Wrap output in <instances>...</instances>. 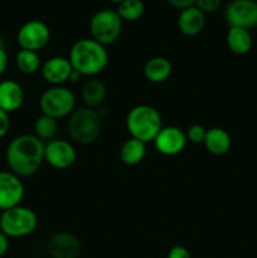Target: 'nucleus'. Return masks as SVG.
Returning a JSON list of instances; mask_svg holds the SVG:
<instances>
[{
	"instance_id": "f257e3e1",
	"label": "nucleus",
	"mask_w": 257,
	"mask_h": 258,
	"mask_svg": "<svg viewBox=\"0 0 257 258\" xmlns=\"http://www.w3.org/2000/svg\"><path fill=\"white\" fill-rule=\"evenodd\" d=\"M44 143L34 134H24L13 139L5 151L10 171L19 178L32 176L44 161Z\"/></svg>"
},
{
	"instance_id": "f03ea898",
	"label": "nucleus",
	"mask_w": 257,
	"mask_h": 258,
	"mask_svg": "<svg viewBox=\"0 0 257 258\" xmlns=\"http://www.w3.org/2000/svg\"><path fill=\"white\" fill-rule=\"evenodd\" d=\"M68 59L73 70L82 76L93 77L106 68L108 53L105 45L100 44L92 38H83L72 45Z\"/></svg>"
},
{
	"instance_id": "7ed1b4c3",
	"label": "nucleus",
	"mask_w": 257,
	"mask_h": 258,
	"mask_svg": "<svg viewBox=\"0 0 257 258\" xmlns=\"http://www.w3.org/2000/svg\"><path fill=\"white\" fill-rule=\"evenodd\" d=\"M126 128L131 138L145 144L151 143L163 128L161 115L153 106L138 105L128 111Z\"/></svg>"
},
{
	"instance_id": "20e7f679",
	"label": "nucleus",
	"mask_w": 257,
	"mask_h": 258,
	"mask_svg": "<svg viewBox=\"0 0 257 258\" xmlns=\"http://www.w3.org/2000/svg\"><path fill=\"white\" fill-rule=\"evenodd\" d=\"M101 117L93 108H76L68 118V134L75 143L90 145L95 143L101 134Z\"/></svg>"
},
{
	"instance_id": "39448f33",
	"label": "nucleus",
	"mask_w": 257,
	"mask_h": 258,
	"mask_svg": "<svg viewBox=\"0 0 257 258\" xmlns=\"http://www.w3.org/2000/svg\"><path fill=\"white\" fill-rule=\"evenodd\" d=\"M38 217L33 209L17 206L3 211L0 231L9 238H23L37 229Z\"/></svg>"
},
{
	"instance_id": "423d86ee",
	"label": "nucleus",
	"mask_w": 257,
	"mask_h": 258,
	"mask_svg": "<svg viewBox=\"0 0 257 258\" xmlns=\"http://www.w3.org/2000/svg\"><path fill=\"white\" fill-rule=\"evenodd\" d=\"M39 107L42 115L55 120L67 117L76 110V96L63 86H52L40 96Z\"/></svg>"
},
{
	"instance_id": "0eeeda50",
	"label": "nucleus",
	"mask_w": 257,
	"mask_h": 258,
	"mask_svg": "<svg viewBox=\"0 0 257 258\" xmlns=\"http://www.w3.org/2000/svg\"><path fill=\"white\" fill-rule=\"evenodd\" d=\"M121 30H122V19L115 10H100L95 13L90 22L91 37L105 47L113 44L120 38Z\"/></svg>"
},
{
	"instance_id": "6e6552de",
	"label": "nucleus",
	"mask_w": 257,
	"mask_h": 258,
	"mask_svg": "<svg viewBox=\"0 0 257 258\" xmlns=\"http://www.w3.org/2000/svg\"><path fill=\"white\" fill-rule=\"evenodd\" d=\"M50 30L45 23L40 20H29L18 30L17 40L20 49L39 52L49 43Z\"/></svg>"
},
{
	"instance_id": "1a4fd4ad",
	"label": "nucleus",
	"mask_w": 257,
	"mask_h": 258,
	"mask_svg": "<svg viewBox=\"0 0 257 258\" xmlns=\"http://www.w3.org/2000/svg\"><path fill=\"white\" fill-rule=\"evenodd\" d=\"M229 27L251 29L257 27V2L256 0H232L224 13Z\"/></svg>"
},
{
	"instance_id": "9d476101",
	"label": "nucleus",
	"mask_w": 257,
	"mask_h": 258,
	"mask_svg": "<svg viewBox=\"0 0 257 258\" xmlns=\"http://www.w3.org/2000/svg\"><path fill=\"white\" fill-rule=\"evenodd\" d=\"M77 153L75 146L62 139H53L48 141L44 148V161L52 168L65 170L76 163Z\"/></svg>"
},
{
	"instance_id": "9b49d317",
	"label": "nucleus",
	"mask_w": 257,
	"mask_h": 258,
	"mask_svg": "<svg viewBox=\"0 0 257 258\" xmlns=\"http://www.w3.org/2000/svg\"><path fill=\"white\" fill-rule=\"evenodd\" d=\"M24 184L12 171H0V211L20 206L24 198Z\"/></svg>"
},
{
	"instance_id": "f8f14e48",
	"label": "nucleus",
	"mask_w": 257,
	"mask_h": 258,
	"mask_svg": "<svg viewBox=\"0 0 257 258\" xmlns=\"http://www.w3.org/2000/svg\"><path fill=\"white\" fill-rule=\"evenodd\" d=\"M185 133L176 126H166L154 139L155 149L165 156H175L180 154L186 146Z\"/></svg>"
},
{
	"instance_id": "ddd939ff",
	"label": "nucleus",
	"mask_w": 257,
	"mask_h": 258,
	"mask_svg": "<svg viewBox=\"0 0 257 258\" xmlns=\"http://www.w3.org/2000/svg\"><path fill=\"white\" fill-rule=\"evenodd\" d=\"M48 253L52 258H78L82 251L80 238L70 232L53 234L48 241Z\"/></svg>"
},
{
	"instance_id": "4468645a",
	"label": "nucleus",
	"mask_w": 257,
	"mask_h": 258,
	"mask_svg": "<svg viewBox=\"0 0 257 258\" xmlns=\"http://www.w3.org/2000/svg\"><path fill=\"white\" fill-rule=\"evenodd\" d=\"M40 71H42V77L45 82L52 86H60L62 83L70 81L73 67L68 58L57 55L44 62Z\"/></svg>"
},
{
	"instance_id": "2eb2a0df",
	"label": "nucleus",
	"mask_w": 257,
	"mask_h": 258,
	"mask_svg": "<svg viewBox=\"0 0 257 258\" xmlns=\"http://www.w3.org/2000/svg\"><path fill=\"white\" fill-rule=\"evenodd\" d=\"M25 93L22 86L13 80L0 82V108L7 113L15 112L24 103Z\"/></svg>"
},
{
	"instance_id": "dca6fc26",
	"label": "nucleus",
	"mask_w": 257,
	"mask_h": 258,
	"mask_svg": "<svg viewBox=\"0 0 257 258\" xmlns=\"http://www.w3.org/2000/svg\"><path fill=\"white\" fill-rule=\"evenodd\" d=\"M206 25V14L197 7L183 9L178 17V28L184 35L194 37L203 30Z\"/></svg>"
},
{
	"instance_id": "f3484780",
	"label": "nucleus",
	"mask_w": 257,
	"mask_h": 258,
	"mask_svg": "<svg viewBox=\"0 0 257 258\" xmlns=\"http://www.w3.org/2000/svg\"><path fill=\"white\" fill-rule=\"evenodd\" d=\"M173 66L165 57H153L144 66V76L149 82L163 83L171 76Z\"/></svg>"
},
{
	"instance_id": "a211bd4d",
	"label": "nucleus",
	"mask_w": 257,
	"mask_h": 258,
	"mask_svg": "<svg viewBox=\"0 0 257 258\" xmlns=\"http://www.w3.org/2000/svg\"><path fill=\"white\" fill-rule=\"evenodd\" d=\"M203 144L208 153L217 156H222L229 151L232 140L226 130L221 127H212L207 130V135Z\"/></svg>"
},
{
	"instance_id": "6ab92c4d",
	"label": "nucleus",
	"mask_w": 257,
	"mask_h": 258,
	"mask_svg": "<svg viewBox=\"0 0 257 258\" xmlns=\"http://www.w3.org/2000/svg\"><path fill=\"white\" fill-rule=\"evenodd\" d=\"M106 95H107L106 86L103 85L102 81L96 80V78L86 81L81 90V97L85 106L93 110L100 107L105 102Z\"/></svg>"
},
{
	"instance_id": "aec40b11",
	"label": "nucleus",
	"mask_w": 257,
	"mask_h": 258,
	"mask_svg": "<svg viewBox=\"0 0 257 258\" xmlns=\"http://www.w3.org/2000/svg\"><path fill=\"white\" fill-rule=\"evenodd\" d=\"M226 39L229 50L238 55L247 54L253 44L249 32L243 28L229 27Z\"/></svg>"
},
{
	"instance_id": "412c9836",
	"label": "nucleus",
	"mask_w": 257,
	"mask_h": 258,
	"mask_svg": "<svg viewBox=\"0 0 257 258\" xmlns=\"http://www.w3.org/2000/svg\"><path fill=\"white\" fill-rule=\"evenodd\" d=\"M145 155L146 144L138 139H127L120 148L121 161L127 166L139 165L145 159Z\"/></svg>"
},
{
	"instance_id": "4be33fe9",
	"label": "nucleus",
	"mask_w": 257,
	"mask_h": 258,
	"mask_svg": "<svg viewBox=\"0 0 257 258\" xmlns=\"http://www.w3.org/2000/svg\"><path fill=\"white\" fill-rule=\"evenodd\" d=\"M15 64H17L19 72L23 75L32 76L37 73L40 70V58L37 52H32V50L20 49L17 53L15 57Z\"/></svg>"
},
{
	"instance_id": "5701e85b",
	"label": "nucleus",
	"mask_w": 257,
	"mask_h": 258,
	"mask_svg": "<svg viewBox=\"0 0 257 258\" xmlns=\"http://www.w3.org/2000/svg\"><path fill=\"white\" fill-rule=\"evenodd\" d=\"M117 14L122 20L135 22L144 15L145 7L141 0H123L117 5Z\"/></svg>"
},
{
	"instance_id": "b1692460",
	"label": "nucleus",
	"mask_w": 257,
	"mask_h": 258,
	"mask_svg": "<svg viewBox=\"0 0 257 258\" xmlns=\"http://www.w3.org/2000/svg\"><path fill=\"white\" fill-rule=\"evenodd\" d=\"M58 131V122L55 118L40 115L34 122V135L40 140H53Z\"/></svg>"
},
{
	"instance_id": "393cba45",
	"label": "nucleus",
	"mask_w": 257,
	"mask_h": 258,
	"mask_svg": "<svg viewBox=\"0 0 257 258\" xmlns=\"http://www.w3.org/2000/svg\"><path fill=\"white\" fill-rule=\"evenodd\" d=\"M186 139L193 144H203L207 135V128L202 125H191L186 131Z\"/></svg>"
},
{
	"instance_id": "a878e982",
	"label": "nucleus",
	"mask_w": 257,
	"mask_h": 258,
	"mask_svg": "<svg viewBox=\"0 0 257 258\" xmlns=\"http://www.w3.org/2000/svg\"><path fill=\"white\" fill-rule=\"evenodd\" d=\"M194 7L198 8L204 14H208V13H214L219 9L221 0H196Z\"/></svg>"
},
{
	"instance_id": "bb28decb",
	"label": "nucleus",
	"mask_w": 257,
	"mask_h": 258,
	"mask_svg": "<svg viewBox=\"0 0 257 258\" xmlns=\"http://www.w3.org/2000/svg\"><path fill=\"white\" fill-rule=\"evenodd\" d=\"M10 128V117L9 113H7L5 111H3L0 108V139L4 138L8 133H9Z\"/></svg>"
},
{
	"instance_id": "cd10ccee",
	"label": "nucleus",
	"mask_w": 257,
	"mask_h": 258,
	"mask_svg": "<svg viewBox=\"0 0 257 258\" xmlns=\"http://www.w3.org/2000/svg\"><path fill=\"white\" fill-rule=\"evenodd\" d=\"M168 258H191L190 252L184 246H174L168 253Z\"/></svg>"
},
{
	"instance_id": "c85d7f7f",
	"label": "nucleus",
	"mask_w": 257,
	"mask_h": 258,
	"mask_svg": "<svg viewBox=\"0 0 257 258\" xmlns=\"http://www.w3.org/2000/svg\"><path fill=\"white\" fill-rule=\"evenodd\" d=\"M8 64H9V58H8V53L4 48V43L0 38V76L4 75L7 71Z\"/></svg>"
},
{
	"instance_id": "c756f323",
	"label": "nucleus",
	"mask_w": 257,
	"mask_h": 258,
	"mask_svg": "<svg viewBox=\"0 0 257 258\" xmlns=\"http://www.w3.org/2000/svg\"><path fill=\"white\" fill-rule=\"evenodd\" d=\"M171 7L176 8V9H186L189 7H193L196 0H166Z\"/></svg>"
},
{
	"instance_id": "7c9ffc66",
	"label": "nucleus",
	"mask_w": 257,
	"mask_h": 258,
	"mask_svg": "<svg viewBox=\"0 0 257 258\" xmlns=\"http://www.w3.org/2000/svg\"><path fill=\"white\" fill-rule=\"evenodd\" d=\"M9 249V237L5 236L2 231H0V258L5 256Z\"/></svg>"
},
{
	"instance_id": "2f4dec72",
	"label": "nucleus",
	"mask_w": 257,
	"mask_h": 258,
	"mask_svg": "<svg viewBox=\"0 0 257 258\" xmlns=\"http://www.w3.org/2000/svg\"><path fill=\"white\" fill-rule=\"evenodd\" d=\"M81 77H82V75H81V73H78L77 71L73 70L72 73H71L70 81H71V82H78V81L81 80Z\"/></svg>"
},
{
	"instance_id": "473e14b6",
	"label": "nucleus",
	"mask_w": 257,
	"mask_h": 258,
	"mask_svg": "<svg viewBox=\"0 0 257 258\" xmlns=\"http://www.w3.org/2000/svg\"><path fill=\"white\" fill-rule=\"evenodd\" d=\"M110 2H112V3H117V4H120L121 2H123V0H110Z\"/></svg>"
},
{
	"instance_id": "72a5a7b5",
	"label": "nucleus",
	"mask_w": 257,
	"mask_h": 258,
	"mask_svg": "<svg viewBox=\"0 0 257 258\" xmlns=\"http://www.w3.org/2000/svg\"><path fill=\"white\" fill-rule=\"evenodd\" d=\"M2 214H3V212L0 211V226H2Z\"/></svg>"
}]
</instances>
